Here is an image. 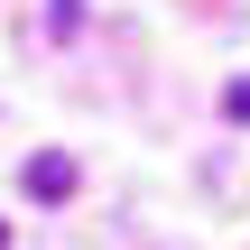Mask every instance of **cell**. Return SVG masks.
Instances as JSON below:
<instances>
[{
	"label": "cell",
	"instance_id": "obj_1",
	"mask_svg": "<svg viewBox=\"0 0 250 250\" xmlns=\"http://www.w3.org/2000/svg\"><path fill=\"white\" fill-rule=\"evenodd\" d=\"M28 186H37V195H65V186H74V167H65V158H37V167H28Z\"/></svg>",
	"mask_w": 250,
	"mask_h": 250
},
{
	"label": "cell",
	"instance_id": "obj_2",
	"mask_svg": "<svg viewBox=\"0 0 250 250\" xmlns=\"http://www.w3.org/2000/svg\"><path fill=\"white\" fill-rule=\"evenodd\" d=\"M0 250H9V223H0Z\"/></svg>",
	"mask_w": 250,
	"mask_h": 250
}]
</instances>
